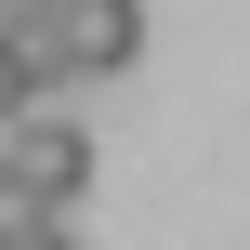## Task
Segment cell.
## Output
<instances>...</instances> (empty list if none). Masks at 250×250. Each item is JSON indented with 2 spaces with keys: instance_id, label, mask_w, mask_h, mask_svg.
<instances>
[{
  "instance_id": "cell-1",
  "label": "cell",
  "mask_w": 250,
  "mask_h": 250,
  "mask_svg": "<svg viewBox=\"0 0 250 250\" xmlns=\"http://www.w3.org/2000/svg\"><path fill=\"white\" fill-rule=\"evenodd\" d=\"M0 171H13L26 198L79 211V198H92V132L53 119V92H26V105H0Z\"/></svg>"
},
{
  "instance_id": "cell-2",
  "label": "cell",
  "mask_w": 250,
  "mask_h": 250,
  "mask_svg": "<svg viewBox=\"0 0 250 250\" xmlns=\"http://www.w3.org/2000/svg\"><path fill=\"white\" fill-rule=\"evenodd\" d=\"M53 53H66V79H119L145 53V0H66L53 13Z\"/></svg>"
},
{
  "instance_id": "cell-3",
  "label": "cell",
  "mask_w": 250,
  "mask_h": 250,
  "mask_svg": "<svg viewBox=\"0 0 250 250\" xmlns=\"http://www.w3.org/2000/svg\"><path fill=\"white\" fill-rule=\"evenodd\" d=\"M26 224H66V211H53V198H26V185L0 171V237H26Z\"/></svg>"
},
{
  "instance_id": "cell-4",
  "label": "cell",
  "mask_w": 250,
  "mask_h": 250,
  "mask_svg": "<svg viewBox=\"0 0 250 250\" xmlns=\"http://www.w3.org/2000/svg\"><path fill=\"white\" fill-rule=\"evenodd\" d=\"M0 250H66V224H26V237H0Z\"/></svg>"
},
{
  "instance_id": "cell-5",
  "label": "cell",
  "mask_w": 250,
  "mask_h": 250,
  "mask_svg": "<svg viewBox=\"0 0 250 250\" xmlns=\"http://www.w3.org/2000/svg\"><path fill=\"white\" fill-rule=\"evenodd\" d=\"M0 105H26V79H13V53H0Z\"/></svg>"
},
{
  "instance_id": "cell-6",
  "label": "cell",
  "mask_w": 250,
  "mask_h": 250,
  "mask_svg": "<svg viewBox=\"0 0 250 250\" xmlns=\"http://www.w3.org/2000/svg\"><path fill=\"white\" fill-rule=\"evenodd\" d=\"M0 26H13V0H0Z\"/></svg>"
}]
</instances>
